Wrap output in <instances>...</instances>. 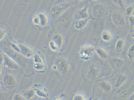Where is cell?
<instances>
[{
    "mask_svg": "<svg viewBox=\"0 0 134 100\" xmlns=\"http://www.w3.org/2000/svg\"><path fill=\"white\" fill-rule=\"evenodd\" d=\"M49 46L51 48L53 51H56L58 48V45L53 41L50 42Z\"/></svg>",
    "mask_w": 134,
    "mask_h": 100,
    "instance_id": "obj_23",
    "label": "cell"
},
{
    "mask_svg": "<svg viewBox=\"0 0 134 100\" xmlns=\"http://www.w3.org/2000/svg\"><path fill=\"white\" fill-rule=\"evenodd\" d=\"M129 100H134V92L130 96L129 98Z\"/></svg>",
    "mask_w": 134,
    "mask_h": 100,
    "instance_id": "obj_35",
    "label": "cell"
},
{
    "mask_svg": "<svg viewBox=\"0 0 134 100\" xmlns=\"http://www.w3.org/2000/svg\"><path fill=\"white\" fill-rule=\"evenodd\" d=\"M58 66L60 70L62 71H65L66 70L67 68L66 62L63 60H60L58 62Z\"/></svg>",
    "mask_w": 134,
    "mask_h": 100,
    "instance_id": "obj_18",
    "label": "cell"
},
{
    "mask_svg": "<svg viewBox=\"0 0 134 100\" xmlns=\"http://www.w3.org/2000/svg\"><path fill=\"white\" fill-rule=\"evenodd\" d=\"M11 46L13 49L15 50L16 52H19V53H21V51L20 48L19 47V46H17L14 43H12L11 44Z\"/></svg>",
    "mask_w": 134,
    "mask_h": 100,
    "instance_id": "obj_29",
    "label": "cell"
},
{
    "mask_svg": "<svg viewBox=\"0 0 134 100\" xmlns=\"http://www.w3.org/2000/svg\"><path fill=\"white\" fill-rule=\"evenodd\" d=\"M112 1L114 4L120 7H124V2L122 0H112Z\"/></svg>",
    "mask_w": 134,
    "mask_h": 100,
    "instance_id": "obj_25",
    "label": "cell"
},
{
    "mask_svg": "<svg viewBox=\"0 0 134 100\" xmlns=\"http://www.w3.org/2000/svg\"><path fill=\"white\" fill-rule=\"evenodd\" d=\"M35 94V91L30 90L25 92L24 94V97L27 99H30L33 97Z\"/></svg>",
    "mask_w": 134,
    "mask_h": 100,
    "instance_id": "obj_21",
    "label": "cell"
},
{
    "mask_svg": "<svg viewBox=\"0 0 134 100\" xmlns=\"http://www.w3.org/2000/svg\"><path fill=\"white\" fill-rule=\"evenodd\" d=\"M133 69H134V60L133 63Z\"/></svg>",
    "mask_w": 134,
    "mask_h": 100,
    "instance_id": "obj_40",
    "label": "cell"
},
{
    "mask_svg": "<svg viewBox=\"0 0 134 100\" xmlns=\"http://www.w3.org/2000/svg\"><path fill=\"white\" fill-rule=\"evenodd\" d=\"M133 32H134V27H133Z\"/></svg>",
    "mask_w": 134,
    "mask_h": 100,
    "instance_id": "obj_42",
    "label": "cell"
},
{
    "mask_svg": "<svg viewBox=\"0 0 134 100\" xmlns=\"http://www.w3.org/2000/svg\"><path fill=\"white\" fill-rule=\"evenodd\" d=\"M94 51V48L91 46H84L80 50V55L82 59H88L93 54Z\"/></svg>",
    "mask_w": 134,
    "mask_h": 100,
    "instance_id": "obj_3",
    "label": "cell"
},
{
    "mask_svg": "<svg viewBox=\"0 0 134 100\" xmlns=\"http://www.w3.org/2000/svg\"><path fill=\"white\" fill-rule=\"evenodd\" d=\"M3 84L7 88L12 90L14 88L16 84L15 77L9 74H6L3 78Z\"/></svg>",
    "mask_w": 134,
    "mask_h": 100,
    "instance_id": "obj_2",
    "label": "cell"
},
{
    "mask_svg": "<svg viewBox=\"0 0 134 100\" xmlns=\"http://www.w3.org/2000/svg\"><path fill=\"white\" fill-rule=\"evenodd\" d=\"M134 9L133 7L131 6L127 7L125 10V13L127 15L130 16L132 15Z\"/></svg>",
    "mask_w": 134,
    "mask_h": 100,
    "instance_id": "obj_22",
    "label": "cell"
},
{
    "mask_svg": "<svg viewBox=\"0 0 134 100\" xmlns=\"http://www.w3.org/2000/svg\"><path fill=\"white\" fill-rule=\"evenodd\" d=\"M34 61L36 63H42V60L39 56L37 54L35 55L34 57Z\"/></svg>",
    "mask_w": 134,
    "mask_h": 100,
    "instance_id": "obj_26",
    "label": "cell"
},
{
    "mask_svg": "<svg viewBox=\"0 0 134 100\" xmlns=\"http://www.w3.org/2000/svg\"><path fill=\"white\" fill-rule=\"evenodd\" d=\"M102 37L103 41H109L111 40L112 35L110 32L105 30L102 32Z\"/></svg>",
    "mask_w": 134,
    "mask_h": 100,
    "instance_id": "obj_16",
    "label": "cell"
},
{
    "mask_svg": "<svg viewBox=\"0 0 134 100\" xmlns=\"http://www.w3.org/2000/svg\"><path fill=\"white\" fill-rule=\"evenodd\" d=\"M127 77L124 74H119L116 79L115 86L117 88L121 87L126 82Z\"/></svg>",
    "mask_w": 134,
    "mask_h": 100,
    "instance_id": "obj_11",
    "label": "cell"
},
{
    "mask_svg": "<svg viewBox=\"0 0 134 100\" xmlns=\"http://www.w3.org/2000/svg\"><path fill=\"white\" fill-rule=\"evenodd\" d=\"M89 20V19H88L76 20L75 23V29L78 30H81L85 29L87 26Z\"/></svg>",
    "mask_w": 134,
    "mask_h": 100,
    "instance_id": "obj_8",
    "label": "cell"
},
{
    "mask_svg": "<svg viewBox=\"0 0 134 100\" xmlns=\"http://www.w3.org/2000/svg\"><path fill=\"white\" fill-rule=\"evenodd\" d=\"M1 40H2V39L3 38V37H4L5 35V31L4 30L1 29Z\"/></svg>",
    "mask_w": 134,
    "mask_h": 100,
    "instance_id": "obj_33",
    "label": "cell"
},
{
    "mask_svg": "<svg viewBox=\"0 0 134 100\" xmlns=\"http://www.w3.org/2000/svg\"><path fill=\"white\" fill-rule=\"evenodd\" d=\"M96 52L100 58L102 59H106L108 58V53L103 48H97L96 49Z\"/></svg>",
    "mask_w": 134,
    "mask_h": 100,
    "instance_id": "obj_15",
    "label": "cell"
},
{
    "mask_svg": "<svg viewBox=\"0 0 134 100\" xmlns=\"http://www.w3.org/2000/svg\"><path fill=\"white\" fill-rule=\"evenodd\" d=\"M34 66H35V69L37 70L42 69H43L44 67L43 65L41 63H36Z\"/></svg>",
    "mask_w": 134,
    "mask_h": 100,
    "instance_id": "obj_31",
    "label": "cell"
},
{
    "mask_svg": "<svg viewBox=\"0 0 134 100\" xmlns=\"http://www.w3.org/2000/svg\"><path fill=\"white\" fill-rule=\"evenodd\" d=\"M33 22L36 25H39L40 24V18L38 16L36 15L34 17L33 19Z\"/></svg>",
    "mask_w": 134,
    "mask_h": 100,
    "instance_id": "obj_27",
    "label": "cell"
},
{
    "mask_svg": "<svg viewBox=\"0 0 134 100\" xmlns=\"http://www.w3.org/2000/svg\"><path fill=\"white\" fill-rule=\"evenodd\" d=\"M124 41L122 40H118L116 43L115 46V48L116 51L118 52H121L124 47Z\"/></svg>",
    "mask_w": 134,
    "mask_h": 100,
    "instance_id": "obj_17",
    "label": "cell"
},
{
    "mask_svg": "<svg viewBox=\"0 0 134 100\" xmlns=\"http://www.w3.org/2000/svg\"><path fill=\"white\" fill-rule=\"evenodd\" d=\"M132 15H134V9H133V12Z\"/></svg>",
    "mask_w": 134,
    "mask_h": 100,
    "instance_id": "obj_39",
    "label": "cell"
},
{
    "mask_svg": "<svg viewBox=\"0 0 134 100\" xmlns=\"http://www.w3.org/2000/svg\"><path fill=\"white\" fill-rule=\"evenodd\" d=\"M13 100H23L24 99V96H22L19 94H16L13 97Z\"/></svg>",
    "mask_w": 134,
    "mask_h": 100,
    "instance_id": "obj_32",
    "label": "cell"
},
{
    "mask_svg": "<svg viewBox=\"0 0 134 100\" xmlns=\"http://www.w3.org/2000/svg\"><path fill=\"white\" fill-rule=\"evenodd\" d=\"M112 20L115 24H120L124 22L122 15L119 13L115 12L112 14L111 15Z\"/></svg>",
    "mask_w": 134,
    "mask_h": 100,
    "instance_id": "obj_13",
    "label": "cell"
},
{
    "mask_svg": "<svg viewBox=\"0 0 134 100\" xmlns=\"http://www.w3.org/2000/svg\"><path fill=\"white\" fill-rule=\"evenodd\" d=\"M19 46L21 51V53L27 58H30L32 55V52L30 48L26 46L19 44Z\"/></svg>",
    "mask_w": 134,
    "mask_h": 100,
    "instance_id": "obj_12",
    "label": "cell"
},
{
    "mask_svg": "<svg viewBox=\"0 0 134 100\" xmlns=\"http://www.w3.org/2000/svg\"><path fill=\"white\" fill-rule=\"evenodd\" d=\"M3 64L6 68L12 69H18V66L17 63L6 55L3 56Z\"/></svg>",
    "mask_w": 134,
    "mask_h": 100,
    "instance_id": "obj_7",
    "label": "cell"
},
{
    "mask_svg": "<svg viewBox=\"0 0 134 100\" xmlns=\"http://www.w3.org/2000/svg\"><path fill=\"white\" fill-rule=\"evenodd\" d=\"M87 73L89 77L94 78L98 75L99 70L96 66L93 65H91L87 69Z\"/></svg>",
    "mask_w": 134,
    "mask_h": 100,
    "instance_id": "obj_9",
    "label": "cell"
},
{
    "mask_svg": "<svg viewBox=\"0 0 134 100\" xmlns=\"http://www.w3.org/2000/svg\"><path fill=\"white\" fill-rule=\"evenodd\" d=\"M77 1H79V2H82V1H85V0H77Z\"/></svg>",
    "mask_w": 134,
    "mask_h": 100,
    "instance_id": "obj_37",
    "label": "cell"
},
{
    "mask_svg": "<svg viewBox=\"0 0 134 100\" xmlns=\"http://www.w3.org/2000/svg\"><path fill=\"white\" fill-rule=\"evenodd\" d=\"M110 63L113 69H118L122 68L125 64V62L121 58H114L110 59Z\"/></svg>",
    "mask_w": 134,
    "mask_h": 100,
    "instance_id": "obj_6",
    "label": "cell"
},
{
    "mask_svg": "<svg viewBox=\"0 0 134 100\" xmlns=\"http://www.w3.org/2000/svg\"><path fill=\"white\" fill-rule=\"evenodd\" d=\"M92 1H94V2H96V1H98V0H92Z\"/></svg>",
    "mask_w": 134,
    "mask_h": 100,
    "instance_id": "obj_41",
    "label": "cell"
},
{
    "mask_svg": "<svg viewBox=\"0 0 134 100\" xmlns=\"http://www.w3.org/2000/svg\"><path fill=\"white\" fill-rule=\"evenodd\" d=\"M68 1H69V2H72L74 1V0H68Z\"/></svg>",
    "mask_w": 134,
    "mask_h": 100,
    "instance_id": "obj_38",
    "label": "cell"
},
{
    "mask_svg": "<svg viewBox=\"0 0 134 100\" xmlns=\"http://www.w3.org/2000/svg\"><path fill=\"white\" fill-rule=\"evenodd\" d=\"M132 38H133V39H134V34H133V35H132Z\"/></svg>",
    "mask_w": 134,
    "mask_h": 100,
    "instance_id": "obj_36",
    "label": "cell"
},
{
    "mask_svg": "<svg viewBox=\"0 0 134 100\" xmlns=\"http://www.w3.org/2000/svg\"><path fill=\"white\" fill-rule=\"evenodd\" d=\"M105 9L104 6L102 4H94L92 8V13L93 16L99 17L102 16L105 13Z\"/></svg>",
    "mask_w": 134,
    "mask_h": 100,
    "instance_id": "obj_5",
    "label": "cell"
},
{
    "mask_svg": "<svg viewBox=\"0 0 134 100\" xmlns=\"http://www.w3.org/2000/svg\"><path fill=\"white\" fill-rule=\"evenodd\" d=\"M128 58L130 60H132L134 58V44L130 46L128 51L127 53Z\"/></svg>",
    "mask_w": 134,
    "mask_h": 100,
    "instance_id": "obj_20",
    "label": "cell"
},
{
    "mask_svg": "<svg viewBox=\"0 0 134 100\" xmlns=\"http://www.w3.org/2000/svg\"><path fill=\"white\" fill-rule=\"evenodd\" d=\"M73 99L75 100H85V98L82 95H77L74 96Z\"/></svg>",
    "mask_w": 134,
    "mask_h": 100,
    "instance_id": "obj_30",
    "label": "cell"
},
{
    "mask_svg": "<svg viewBox=\"0 0 134 100\" xmlns=\"http://www.w3.org/2000/svg\"><path fill=\"white\" fill-rule=\"evenodd\" d=\"M98 85L102 90L106 92H109L112 90V86L110 83L106 80H102L99 82Z\"/></svg>",
    "mask_w": 134,
    "mask_h": 100,
    "instance_id": "obj_10",
    "label": "cell"
},
{
    "mask_svg": "<svg viewBox=\"0 0 134 100\" xmlns=\"http://www.w3.org/2000/svg\"><path fill=\"white\" fill-rule=\"evenodd\" d=\"M129 22L131 26L134 27V15L130 16L129 19Z\"/></svg>",
    "mask_w": 134,
    "mask_h": 100,
    "instance_id": "obj_28",
    "label": "cell"
},
{
    "mask_svg": "<svg viewBox=\"0 0 134 100\" xmlns=\"http://www.w3.org/2000/svg\"><path fill=\"white\" fill-rule=\"evenodd\" d=\"M35 90L36 94H37L38 96H40V97H47V95H46V94L43 92H42L41 90L37 89H35Z\"/></svg>",
    "mask_w": 134,
    "mask_h": 100,
    "instance_id": "obj_24",
    "label": "cell"
},
{
    "mask_svg": "<svg viewBox=\"0 0 134 100\" xmlns=\"http://www.w3.org/2000/svg\"><path fill=\"white\" fill-rule=\"evenodd\" d=\"M62 40L63 39L61 35L58 34L55 35L53 37V41L58 45V47H60V46L61 45Z\"/></svg>",
    "mask_w": 134,
    "mask_h": 100,
    "instance_id": "obj_19",
    "label": "cell"
},
{
    "mask_svg": "<svg viewBox=\"0 0 134 100\" xmlns=\"http://www.w3.org/2000/svg\"><path fill=\"white\" fill-rule=\"evenodd\" d=\"M54 2H57V3H64V2H66L67 0H54Z\"/></svg>",
    "mask_w": 134,
    "mask_h": 100,
    "instance_id": "obj_34",
    "label": "cell"
},
{
    "mask_svg": "<svg viewBox=\"0 0 134 100\" xmlns=\"http://www.w3.org/2000/svg\"><path fill=\"white\" fill-rule=\"evenodd\" d=\"M89 14L88 11V7L86 6L79 10L74 16L75 20H78L89 19Z\"/></svg>",
    "mask_w": 134,
    "mask_h": 100,
    "instance_id": "obj_4",
    "label": "cell"
},
{
    "mask_svg": "<svg viewBox=\"0 0 134 100\" xmlns=\"http://www.w3.org/2000/svg\"><path fill=\"white\" fill-rule=\"evenodd\" d=\"M40 18V24L41 26L44 27L47 25L48 22V19L47 15L43 13H40L38 14Z\"/></svg>",
    "mask_w": 134,
    "mask_h": 100,
    "instance_id": "obj_14",
    "label": "cell"
},
{
    "mask_svg": "<svg viewBox=\"0 0 134 100\" xmlns=\"http://www.w3.org/2000/svg\"><path fill=\"white\" fill-rule=\"evenodd\" d=\"M72 6L71 3L67 2L56 5L51 8V14L54 18L57 19L62 16Z\"/></svg>",
    "mask_w": 134,
    "mask_h": 100,
    "instance_id": "obj_1",
    "label": "cell"
}]
</instances>
